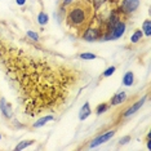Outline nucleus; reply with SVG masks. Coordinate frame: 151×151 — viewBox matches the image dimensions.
I'll list each match as a JSON object with an SVG mask.
<instances>
[{"instance_id":"23","label":"nucleus","mask_w":151,"mask_h":151,"mask_svg":"<svg viewBox=\"0 0 151 151\" xmlns=\"http://www.w3.org/2000/svg\"><path fill=\"white\" fill-rule=\"evenodd\" d=\"M71 1H73V0H63V4H65V5H68Z\"/></svg>"},{"instance_id":"9","label":"nucleus","mask_w":151,"mask_h":151,"mask_svg":"<svg viewBox=\"0 0 151 151\" xmlns=\"http://www.w3.org/2000/svg\"><path fill=\"white\" fill-rule=\"evenodd\" d=\"M89 115H91V107H89V104L87 102V104H84L83 107L80 109V114H79V118H80V120H85Z\"/></svg>"},{"instance_id":"2","label":"nucleus","mask_w":151,"mask_h":151,"mask_svg":"<svg viewBox=\"0 0 151 151\" xmlns=\"http://www.w3.org/2000/svg\"><path fill=\"white\" fill-rule=\"evenodd\" d=\"M93 5H91L85 0H78L70 5L67 12V25L76 30H85L91 26L93 18Z\"/></svg>"},{"instance_id":"13","label":"nucleus","mask_w":151,"mask_h":151,"mask_svg":"<svg viewBox=\"0 0 151 151\" xmlns=\"http://www.w3.org/2000/svg\"><path fill=\"white\" fill-rule=\"evenodd\" d=\"M142 36H143V32L141 31V30H137V31H134V34L130 36V42H132L133 44H134V43H138L139 40L142 39Z\"/></svg>"},{"instance_id":"3","label":"nucleus","mask_w":151,"mask_h":151,"mask_svg":"<svg viewBox=\"0 0 151 151\" xmlns=\"http://www.w3.org/2000/svg\"><path fill=\"white\" fill-rule=\"evenodd\" d=\"M81 37L85 40V42H96L99 37H102V31L98 27H93V26H88L87 29L84 30Z\"/></svg>"},{"instance_id":"7","label":"nucleus","mask_w":151,"mask_h":151,"mask_svg":"<svg viewBox=\"0 0 151 151\" xmlns=\"http://www.w3.org/2000/svg\"><path fill=\"white\" fill-rule=\"evenodd\" d=\"M125 98H127L125 92H119V93H116L114 97L111 98L110 104H111L112 106H116V105H119V104H123V102L125 101Z\"/></svg>"},{"instance_id":"1","label":"nucleus","mask_w":151,"mask_h":151,"mask_svg":"<svg viewBox=\"0 0 151 151\" xmlns=\"http://www.w3.org/2000/svg\"><path fill=\"white\" fill-rule=\"evenodd\" d=\"M0 58L27 115L61 109L81 81L79 68L32 45L23 48L0 43Z\"/></svg>"},{"instance_id":"21","label":"nucleus","mask_w":151,"mask_h":151,"mask_svg":"<svg viewBox=\"0 0 151 151\" xmlns=\"http://www.w3.org/2000/svg\"><path fill=\"white\" fill-rule=\"evenodd\" d=\"M129 139H130V137H129V136H125L124 138H122V139L119 141V143H120V145H124V143H127Z\"/></svg>"},{"instance_id":"11","label":"nucleus","mask_w":151,"mask_h":151,"mask_svg":"<svg viewBox=\"0 0 151 151\" xmlns=\"http://www.w3.org/2000/svg\"><path fill=\"white\" fill-rule=\"evenodd\" d=\"M52 119H53L52 115H47V116H44V118H40L36 123H34V128H40V127H43L44 124H47L48 122H50Z\"/></svg>"},{"instance_id":"15","label":"nucleus","mask_w":151,"mask_h":151,"mask_svg":"<svg viewBox=\"0 0 151 151\" xmlns=\"http://www.w3.org/2000/svg\"><path fill=\"white\" fill-rule=\"evenodd\" d=\"M32 142H34V141H22V142H19L18 145L16 146V149H14V150H17V151H18V150H23L25 147H27V146L31 145Z\"/></svg>"},{"instance_id":"10","label":"nucleus","mask_w":151,"mask_h":151,"mask_svg":"<svg viewBox=\"0 0 151 151\" xmlns=\"http://www.w3.org/2000/svg\"><path fill=\"white\" fill-rule=\"evenodd\" d=\"M133 80H134V75H133L132 71H128L123 78V84L127 85V87H130L133 84Z\"/></svg>"},{"instance_id":"4","label":"nucleus","mask_w":151,"mask_h":151,"mask_svg":"<svg viewBox=\"0 0 151 151\" xmlns=\"http://www.w3.org/2000/svg\"><path fill=\"white\" fill-rule=\"evenodd\" d=\"M139 6V0H123L120 3V12L125 13V14H130V13L136 12L137 8Z\"/></svg>"},{"instance_id":"8","label":"nucleus","mask_w":151,"mask_h":151,"mask_svg":"<svg viewBox=\"0 0 151 151\" xmlns=\"http://www.w3.org/2000/svg\"><path fill=\"white\" fill-rule=\"evenodd\" d=\"M0 109H1L3 114H4L6 118H11V116H12V109H11V105H9L4 98L0 99Z\"/></svg>"},{"instance_id":"20","label":"nucleus","mask_w":151,"mask_h":151,"mask_svg":"<svg viewBox=\"0 0 151 151\" xmlns=\"http://www.w3.org/2000/svg\"><path fill=\"white\" fill-rule=\"evenodd\" d=\"M115 70H116V68H115V66H111V67H109L107 70H106L105 73H104V76H105V78H109V76H111V75L115 73Z\"/></svg>"},{"instance_id":"5","label":"nucleus","mask_w":151,"mask_h":151,"mask_svg":"<svg viewBox=\"0 0 151 151\" xmlns=\"http://www.w3.org/2000/svg\"><path fill=\"white\" fill-rule=\"evenodd\" d=\"M115 136V130H109V132H106L104 133V134H101V136H98L97 138H94L93 141H92V143H91V149H93V147H97L98 145H101V143H105V142H107V141L110 138H112V137Z\"/></svg>"},{"instance_id":"19","label":"nucleus","mask_w":151,"mask_h":151,"mask_svg":"<svg viewBox=\"0 0 151 151\" xmlns=\"http://www.w3.org/2000/svg\"><path fill=\"white\" fill-rule=\"evenodd\" d=\"M109 109V105H106V104H102V105H99L98 107H97V110H96V112L99 115V114H102V112H105L106 110Z\"/></svg>"},{"instance_id":"16","label":"nucleus","mask_w":151,"mask_h":151,"mask_svg":"<svg viewBox=\"0 0 151 151\" xmlns=\"http://www.w3.org/2000/svg\"><path fill=\"white\" fill-rule=\"evenodd\" d=\"M27 37L29 39H31V40H34V42H39V34H36V32H34V31H27Z\"/></svg>"},{"instance_id":"14","label":"nucleus","mask_w":151,"mask_h":151,"mask_svg":"<svg viewBox=\"0 0 151 151\" xmlns=\"http://www.w3.org/2000/svg\"><path fill=\"white\" fill-rule=\"evenodd\" d=\"M37 22H39V25H45V23L48 22V16H47V13L40 12L39 16H37Z\"/></svg>"},{"instance_id":"6","label":"nucleus","mask_w":151,"mask_h":151,"mask_svg":"<svg viewBox=\"0 0 151 151\" xmlns=\"http://www.w3.org/2000/svg\"><path fill=\"white\" fill-rule=\"evenodd\" d=\"M146 99H147V96H145V97H142L141 99H138V101H137L133 106H130L129 109H127V111L124 112V114H123V116H124V118H128V116L133 115V114H136V112L138 111V110L143 106V104H145Z\"/></svg>"},{"instance_id":"17","label":"nucleus","mask_w":151,"mask_h":151,"mask_svg":"<svg viewBox=\"0 0 151 151\" xmlns=\"http://www.w3.org/2000/svg\"><path fill=\"white\" fill-rule=\"evenodd\" d=\"M80 58H81V60H96L97 56L93 54V53H81L80 54Z\"/></svg>"},{"instance_id":"24","label":"nucleus","mask_w":151,"mask_h":151,"mask_svg":"<svg viewBox=\"0 0 151 151\" xmlns=\"http://www.w3.org/2000/svg\"><path fill=\"white\" fill-rule=\"evenodd\" d=\"M0 138H1V136H0Z\"/></svg>"},{"instance_id":"18","label":"nucleus","mask_w":151,"mask_h":151,"mask_svg":"<svg viewBox=\"0 0 151 151\" xmlns=\"http://www.w3.org/2000/svg\"><path fill=\"white\" fill-rule=\"evenodd\" d=\"M92 1H93V8L94 9H99L102 5L105 4L106 0H92Z\"/></svg>"},{"instance_id":"22","label":"nucleus","mask_w":151,"mask_h":151,"mask_svg":"<svg viewBox=\"0 0 151 151\" xmlns=\"http://www.w3.org/2000/svg\"><path fill=\"white\" fill-rule=\"evenodd\" d=\"M16 3L18 5H25V3H26V0H16Z\"/></svg>"},{"instance_id":"12","label":"nucleus","mask_w":151,"mask_h":151,"mask_svg":"<svg viewBox=\"0 0 151 151\" xmlns=\"http://www.w3.org/2000/svg\"><path fill=\"white\" fill-rule=\"evenodd\" d=\"M142 32L145 34L146 36H150L151 35V22L150 19H146L142 25Z\"/></svg>"}]
</instances>
